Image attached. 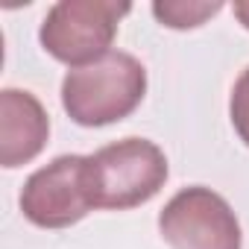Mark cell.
Returning <instances> with one entry per match:
<instances>
[{"label":"cell","mask_w":249,"mask_h":249,"mask_svg":"<svg viewBox=\"0 0 249 249\" xmlns=\"http://www.w3.org/2000/svg\"><path fill=\"white\" fill-rule=\"evenodd\" d=\"M85 164V156H59L38 167L21 191L24 217L38 229H68L94 211Z\"/></svg>","instance_id":"5b68a950"},{"label":"cell","mask_w":249,"mask_h":249,"mask_svg":"<svg viewBox=\"0 0 249 249\" xmlns=\"http://www.w3.org/2000/svg\"><path fill=\"white\" fill-rule=\"evenodd\" d=\"M50 138V117L41 100L21 88L0 91V164H30Z\"/></svg>","instance_id":"8992f818"},{"label":"cell","mask_w":249,"mask_h":249,"mask_svg":"<svg viewBox=\"0 0 249 249\" xmlns=\"http://www.w3.org/2000/svg\"><path fill=\"white\" fill-rule=\"evenodd\" d=\"M229 117H231V126H234L237 138L249 147V68L237 76V82L231 88Z\"/></svg>","instance_id":"ba28073f"},{"label":"cell","mask_w":249,"mask_h":249,"mask_svg":"<svg viewBox=\"0 0 249 249\" xmlns=\"http://www.w3.org/2000/svg\"><path fill=\"white\" fill-rule=\"evenodd\" d=\"M94 208L129 211L150 202L167 182V156L147 138H123L85 156Z\"/></svg>","instance_id":"7a4b0ae2"},{"label":"cell","mask_w":249,"mask_h":249,"mask_svg":"<svg viewBox=\"0 0 249 249\" xmlns=\"http://www.w3.org/2000/svg\"><path fill=\"white\" fill-rule=\"evenodd\" d=\"M159 231L170 249H240V220L217 191L182 188L159 214Z\"/></svg>","instance_id":"277c9868"},{"label":"cell","mask_w":249,"mask_h":249,"mask_svg":"<svg viewBox=\"0 0 249 249\" xmlns=\"http://www.w3.org/2000/svg\"><path fill=\"white\" fill-rule=\"evenodd\" d=\"M231 9H234V18H237V21L249 30V0H237V3H234Z\"/></svg>","instance_id":"9c48e42d"},{"label":"cell","mask_w":249,"mask_h":249,"mask_svg":"<svg viewBox=\"0 0 249 249\" xmlns=\"http://www.w3.org/2000/svg\"><path fill=\"white\" fill-rule=\"evenodd\" d=\"M220 9H223L220 0H214V3H208V0H156L153 3V15L159 18L161 27H170V30L202 27Z\"/></svg>","instance_id":"52a82bcc"},{"label":"cell","mask_w":249,"mask_h":249,"mask_svg":"<svg viewBox=\"0 0 249 249\" xmlns=\"http://www.w3.org/2000/svg\"><path fill=\"white\" fill-rule=\"evenodd\" d=\"M132 12L114 0H59L41 21L38 41L62 65L82 68L108 53L120 21Z\"/></svg>","instance_id":"3957f363"},{"label":"cell","mask_w":249,"mask_h":249,"mask_svg":"<svg viewBox=\"0 0 249 249\" xmlns=\"http://www.w3.org/2000/svg\"><path fill=\"white\" fill-rule=\"evenodd\" d=\"M147 94V68L123 50L71 68L62 79V106L79 126L97 129L129 117Z\"/></svg>","instance_id":"6da1fadb"}]
</instances>
